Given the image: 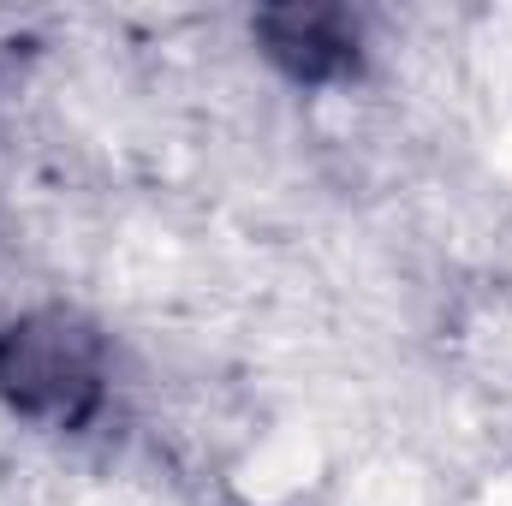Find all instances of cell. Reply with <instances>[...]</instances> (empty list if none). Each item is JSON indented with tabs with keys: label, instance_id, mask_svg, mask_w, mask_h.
I'll use <instances>...</instances> for the list:
<instances>
[{
	"label": "cell",
	"instance_id": "obj_2",
	"mask_svg": "<svg viewBox=\"0 0 512 506\" xmlns=\"http://www.w3.org/2000/svg\"><path fill=\"white\" fill-rule=\"evenodd\" d=\"M251 30L292 84H334L358 72V18L340 6H274L256 12Z\"/></svg>",
	"mask_w": 512,
	"mask_h": 506
},
{
	"label": "cell",
	"instance_id": "obj_1",
	"mask_svg": "<svg viewBox=\"0 0 512 506\" xmlns=\"http://www.w3.org/2000/svg\"><path fill=\"white\" fill-rule=\"evenodd\" d=\"M108 393L102 334L72 310H36L0 328V399L48 429H84Z\"/></svg>",
	"mask_w": 512,
	"mask_h": 506
}]
</instances>
